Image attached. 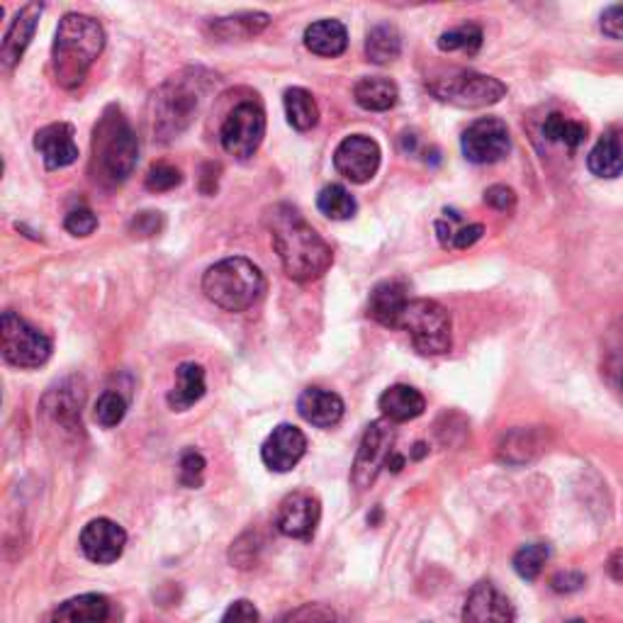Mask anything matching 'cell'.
Here are the masks:
<instances>
[{"label":"cell","instance_id":"f907efd6","mask_svg":"<svg viewBox=\"0 0 623 623\" xmlns=\"http://www.w3.org/2000/svg\"><path fill=\"white\" fill-rule=\"evenodd\" d=\"M567 623H585L583 619H573V621H567Z\"/></svg>","mask_w":623,"mask_h":623},{"label":"cell","instance_id":"4dcf8cb0","mask_svg":"<svg viewBox=\"0 0 623 623\" xmlns=\"http://www.w3.org/2000/svg\"><path fill=\"white\" fill-rule=\"evenodd\" d=\"M402 54V37L398 27L378 25L372 27L366 39V57L372 64H390Z\"/></svg>","mask_w":623,"mask_h":623},{"label":"cell","instance_id":"30bf717a","mask_svg":"<svg viewBox=\"0 0 623 623\" xmlns=\"http://www.w3.org/2000/svg\"><path fill=\"white\" fill-rule=\"evenodd\" d=\"M394 429L390 427L388 419H378L372 422L370 427L366 429L358 445V453H356V463H353V473H351V480L353 485L358 487V490H366L372 482H376V477L380 475L382 467H388L392 455H394Z\"/></svg>","mask_w":623,"mask_h":623},{"label":"cell","instance_id":"f6af8a7d","mask_svg":"<svg viewBox=\"0 0 623 623\" xmlns=\"http://www.w3.org/2000/svg\"><path fill=\"white\" fill-rule=\"evenodd\" d=\"M601 33L609 39H623V5H611L601 13Z\"/></svg>","mask_w":623,"mask_h":623},{"label":"cell","instance_id":"83f0119b","mask_svg":"<svg viewBox=\"0 0 623 623\" xmlns=\"http://www.w3.org/2000/svg\"><path fill=\"white\" fill-rule=\"evenodd\" d=\"M271 23V17L266 13H239L230 17H220L210 25V33L222 39V41H234V39H252L256 35H261L264 29Z\"/></svg>","mask_w":623,"mask_h":623},{"label":"cell","instance_id":"5b68a950","mask_svg":"<svg viewBox=\"0 0 623 623\" xmlns=\"http://www.w3.org/2000/svg\"><path fill=\"white\" fill-rule=\"evenodd\" d=\"M200 108V88L197 78H169L154 93V134L159 142H173L191 127Z\"/></svg>","mask_w":623,"mask_h":623},{"label":"cell","instance_id":"7bdbcfd3","mask_svg":"<svg viewBox=\"0 0 623 623\" xmlns=\"http://www.w3.org/2000/svg\"><path fill=\"white\" fill-rule=\"evenodd\" d=\"M220 623H261V614L248 599H239L234 604L224 611V616Z\"/></svg>","mask_w":623,"mask_h":623},{"label":"cell","instance_id":"6da1fadb","mask_svg":"<svg viewBox=\"0 0 623 623\" xmlns=\"http://www.w3.org/2000/svg\"><path fill=\"white\" fill-rule=\"evenodd\" d=\"M276 254L288 278L309 283L325 276L334 264V252L293 205H276L266 215Z\"/></svg>","mask_w":623,"mask_h":623},{"label":"cell","instance_id":"7a4b0ae2","mask_svg":"<svg viewBox=\"0 0 623 623\" xmlns=\"http://www.w3.org/2000/svg\"><path fill=\"white\" fill-rule=\"evenodd\" d=\"M102 47H106V33L98 20L81 13L61 17L54 47H51V69L59 86L66 90L78 88L90 66L96 64Z\"/></svg>","mask_w":623,"mask_h":623},{"label":"cell","instance_id":"681fc988","mask_svg":"<svg viewBox=\"0 0 623 623\" xmlns=\"http://www.w3.org/2000/svg\"><path fill=\"white\" fill-rule=\"evenodd\" d=\"M424 453H427V443H417V445H414V455H412V459L419 461V459H424Z\"/></svg>","mask_w":623,"mask_h":623},{"label":"cell","instance_id":"f1b7e54d","mask_svg":"<svg viewBox=\"0 0 623 623\" xmlns=\"http://www.w3.org/2000/svg\"><path fill=\"white\" fill-rule=\"evenodd\" d=\"M285 115L288 122L293 124L297 132H309L312 127H317L319 122V108L317 100L312 98V93L305 88H288L283 96Z\"/></svg>","mask_w":623,"mask_h":623},{"label":"cell","instance_id":"2e32d148","mask_svg":"<svg viewBox=\"0 0 623 623\" xmlns=\"http://www.w3.org/2000/svg\"><path fill=\"white\" fill-rule=\"evenodd\" d=\"M307 439L293 424H280L261 445V459L273 473H290L305 459Z\"/></svg>","mask_w":623,"mask_h":623},{"label":"cell","instance_id":"9c48e42d","mask_svg":"<svg viewBox=\"0 0 623 623\" xmlns=\"http://www.w3.org/2000/svg\"><path fill=\"white\" fill-rule=\"evenodd\" d=\"M266 137V112L261 102L246 100L224 118L220 130V142L224 151L234 159H252Z\"/></svg>","mask_w":623,"mask_h":623},{"label":"cell","instance_id":"ee69618b","mask_svg":"<svg viewBox=\"0 0 623 623\" xmlns=\"http://www.w3.org/2000/svg\"><path fill=\"white\" fill-rule=\"evenodd\" d=\"M485 203L497 212H509L516 205V193L509 185H492V188L485 191Z\"/></svg>","mask_w":623,"mask_h":623},{"label":"cell","instance_id":"5bb4252c","mask_svg":"<svg viewBox=\"0 0 623 623\" xmlns=\"http://www.w3.org/2000/svg\"><path fill=\"white\" fill-rule=\"evenodd\" d=\"M81 550L90 563L110 565L124 553L127 546V534L124 528L112 522V518H93V522L81 532Z\"/></svg>","mask_w":623,"mask_h":623},{"label":"cell","instance_id":"603a6c76","mask_svg":"<svg viewBox=\"0 0 623 623\" xmlns=\"http://www.w3.org/2000/svg\"><path fill=\"white\" fill-rule=\"evenodd\" d=\"M305 47L317 57H341L349 47V29L339 20H319L305 29Z\"/></svg>","mask_w":623,"mask_h":623},{"label":"cell","instance_id":"8992f818","mask_svg":"<svg viewBox=\"0 0 623 623\" xmlns=\"http://www.w3.org/2000/svg\"><path fill=\"white\" fill-rule=\"evenodd\" d=\"M400 329L407 331L422 356H443L451 351V315L436 300H410L402 312Z\"/></svg>","mask_w":623,"mask_h":623},{"label":"cell","instance_id":"74e56055","mask_svg":"<svg viewBox=\"0 0 623 623\" xmlns=\"http://www.w3.org/2000/svg\"><path fill=\"white\" fill-rule=\"evenodd\" d=\"M181 181H183V175L179 169H175V166L156 163L147 173V191H151V193L173 191L175 185H181Z\"/></svg>","mask_w":623,"mask_h":623},{"label":"cell","instance_id":"277c9868","mask_svg":"<svg viewBox=\"0 0 623 623\" xmlns=\"http://www.w3.org/2000/svg\"><path fill=\"white\" fill-rule=\"evenodd\" d=\"M203 293L224 312H244L266 293V278L248 258L232 256L207 268Z\"/></svg>","mask_w":623,"mask_h":623},{"label":"cell","instance_id":"9a60e30c","mask_svg":"<svg viewBox=\"0 0 623 623\" xmlns=\"http://www.w3.org/2000/svg\"><path fill=\"white\" fill-rule=\"evenodd\" d=\"M512 601L490 579L477 583L463 607V623H514Z\"/></svg>","mask_w":623,"mask_h":623},{"label":"cell","instance_id":"d6986e66","mask_svg":"<svg viewBox=\"0 0 623 623\" xmlns=\"http://www.w3.org/2000/svg\"><path fill=\"white\" fill-rule=\"evenodd\" d=\"M344 400H341L337 392L321 388H307L297 400L300 417L319 429L337 427L341 417H344Z\"/></svg>","mask_w":623,"mask_h":623},{"label":"cell","instance_id":"e0dca14e","mask_svg":"<svg viewBox=\"0 0 623 623\" xmlns=\"http://www.w3.org/2000/svg\"><path fill=\"white\" fill-rule=\"evenodd\" d=\"M35 149L49 171L66 169L78 159V144L74 139V127L69 122H54L37 130Z\"/></svg>","mask_w":623,"mask_h":623},{"label":"cell","instance_id":"f35d334b","mask_svg":"<svg viewBox=\"0 0 623 623\" xmlns=\"http://www.w3.org/2000/svg\"><path fill=\"white\" fill-rule=\"evenodd\" d=\"M205 475V459L195 449L183 451L179 461V480L183 487H200Z\"/></svg>","mask_w":623,"mask_h":623},{"label":"cell","instance_id":"ac0fdd59","mask_svg":"<svg viewBox=\"0 0 623 623\" xmlns=\"http://www.w3.org/2000/svg\"><path fill=\"white\" fill-rule=\"evenodd\" d=\"M41 10H45L41 3H27L25 8L17 10L13 25H10L5 33L3 47H0V66H3V71H13L20 64L25 49L29 47V41H33L35 37Z\"/></svg>","mask_w":623,"mask_h":623},{"label":"cell","instance_id":"ba28073f","mask_svg":"<svg viewBox=\"0 0 623 623\" xmlns=\"http://www.w3.org/2000/svg\"><path fill=\"white\" fill-rule=\"evenodd\" d=\"M0 351L10 366L35 370L49 361L51 339L8 309L0 317Z\"/></svg>","mask_w":623,"mask_h":623},{"label":"cell","instance_id":"1f68e13d","mask_svg":"<svg viewBox=\"0 0 623 623\" xmlns=\"http://www.w3.org/2000/svg\"><path fill=\"white\" fill-rule=\"evenodd\" d=\"M317 210L325 217H329V220L341 222V220H351V217L356 215L358 203H356V197L344 188V185L331 183L319 191Z\"/></svg>","mask_w":623,"mask_h":623},{"label":"cell","instance_id":"d6a6232c","mask_svg":"<svg viewBox=\"0 0 623 623\" xmlns=\"http://www.w3.org/2000/svg\"><path fill=\"white\" fill-rule=\"evenodd\" d=\"M543 137L548 142L565 144L567 149H577L587 139V124L567 120L560 112H550L543 122Z\"/></svg>","mask_w":623,"mask_h":623},{"label":"cell","instance_id":"52a82bcc","mask_svg":"<svg viewBox=\"0 0 623 623\" xmlns=\"http://www.w3.org/2000/svg\"><path fill=\"white\" fill-rule=\"evenodd\" d=\"M429 93L459 108H487L506 96V86L492 76L475 71H451L429 81Z\"/></svg>","mask_w":623,"mask_h":623},{"label":"cell","instance_id":"d4e9b609","mask_svg":"<svg viewBox=\"0 0 623 623\" xmlns=\"http://www.w3.org/2000/svg\"><path fill=\"white\" fill-rule=\"evenodd\" d=\"M205 390V368L197 363H181L175 370V386L169 392V407L173 412L191 410L195 402L203 400Z\"/></svg>","mask_w":623,"mask_h":623},{"label":"cell","instance_id":"60d3db41","mask_svg":"<svg viewBox=\"0 0 623 623\" xmlns=\"http://www.w3.org/2000/svg\"><path fill=\"white\" fill-rule=\"evenodd\" d=\"M64 230L74 236H90L93 232L98 230V217L93 215L86 207H81V210H74L66 215L64 220Z\"/></svg>","mask_w":623,"mask_h":623},{"label":"cell","instance_id":"f546056e","mask_svg":"<svg viewBox=\"0 0 623 623\" xmlns=\"http://www.w3.org/2000/svg\"><path fill=\"white\" fill-rule=\"evenodd\" d=\"M543 449L541 433L534 429H514L500 443V461L512 465H524Z\"/></svg>","mask_w":623,"mask_h":623},{"label":"cell","instance_id":"bcb514c9","mask_svg":"<svg viewBox=\"0 0 623 623\" xmlns=\"http://www.w3.org/2000/svg\"><path fill=\"white\" fill-rule=\"evenodd\" d=\"M583 585H585V575L573 573V570H567V573H558L553 575V579H550V587L560 591V595H570V591L583 589Z\"/></svg>","mask_w":623,"mask_h":623},{"label":"cell","instance_id":"4316f807","mask_svg":"<svg viewBox=\"0 0 623 623\" xmlns=\"http://www.w3.org/2000/svg\"><path fill=\"white\" fill-rule=\"evenodd\" d=\"M353 98L358 106L368 112H386L394 108V102L400 98V90L394 86V81L386 76H368L361 78L353 88Z\"/></svg>","mask_w":623,"mask_h":623},{"label":"cell","instance_id":"7402d4cb","mask_svg":"<svg viewBox=\"0 0 623 623\" xmlns=\"http://www.w3.org/2000/svg\"><path fill=\"white\" fill-rule=\"evenodd\" d=\"M378 407L386 414L388 422L404 424L422 417L424 410H427V400H424V394L417 388L392 386L380 394Z\"/></svg>","mask_w":623,"mask_h":623},{"label":"cell","instance_id":"d590c367","mask_svg":"<svg viewBox=\"0 0 623 623\" xmlns=\"http://www.w3.org/2000/svg\"><path fill=\"white\" fill-rule=\"evenodd\" d=\"M548 558H550L548 543L522 546V548L516 550V555H514L516 575L522 577V579H526V583H534V579L541 575V570L548 563Z\"/></svg>","mask_w":623,"mask_h":623},{"label":"cell","instance_id":"ab89813d","mask_svg":"<svg viewBox=\"0 0 623 623\" xmlns=\"http://www.w3.org/2000/svg\"><path fill=\"white\" fill-rule=\"evenodd\" d=\"M280 623H344L331 607L325 604H305L288 614Z\"/></svg>","mask_w":623,"mask_h":623},{"label":"cell","instance_id":"b9f144b4","mask_svg":"<svg viewBox=\"0 0 623 623\" xmlns=\"http://www.w3.org/2000/svg\"><path fill=\"white\" fill-rule=\"evenodd\" d=\"M163 230V215L161 212H139L132 217L130 232L134 236H156Z\"/></svg>","mask_w":623,"mask_h":623},{"label":"cell","instance_id":"4fadbf2b","mask_svg":"<svg viewBox=\"0 0 623 623\" xmlns=\"http://www.w3.org/2000/svg\"><path fill=\"white\" fill-rule=\"evenodd\" d=\"M321 518V504L315 494L309 492H290L278 506L276 526L278 532L295 538V541H309L317 534Z\"/></svg>","mask_w":623,"mask_h":623},{"label":"cell","instance_id":"c3c4849f","mask_svg":"<svg viewBox=\"0 0 623 623\" xmlns=\"http://www.w3.org/2000/svg\"><path fill=\"white\" fill-rule=\"evenodd\" d=\"M607 570H609V575L616 579V583H623V548L616 550V553L609 558Z\"/></svg>","mask_w":623,"mask_h":623},{"label":"cell","instance_id":"3957f363","mask_svg":"<svg viewBox=\"0 0 623 623\" xmlns=\"http://www.w3.org/2000/svg\"><path fill=\"white\" fill-rule=\"evenodd\" d=\"M139 159L137 134L118 108H110L93 132V163L98 166L96 179L120 185L132 175Z\"/></svg>","mask_w":623,"mask_h":623},{"label":"cell","instance_id":"7c38bea8","mask_svg":"<svg viewBox=\"0 0 623 623\" xmlns=\"http://www.w3.org/2000/svg\"><path fill=\"white\" fill-rule=\"evenodd\" d=\"M380 156L382 154L376 139L366 137V134H351L337 147L334 166L346 181L363 185L376 179L380 169Z\"/></svg>","mask_w":623,"mask_h":623},{"label":"cell","instance_id":"cb8c5ba5","mask_svg":"<svg viewBox=\"0 0 623 623\" xmlns=\"http://www.w3.org/2000/svg\"><path fill=\"white\" fill-rule=\"evenodd\" d=\"M110 616V601L102 595H81L66 599L51 614V623H106Z\"/></svg>","mask_w":623,"mask_h":623},{"label":"cell","instance_id":"7dc6e473","mask_svg":"<svg viewBox=\"0 0 623 623\" xmlns=\"http://www.w3.org/2000/svg\"><path fill=\"white\" fill-rule=\"evenodd\" d=\"M485 234V227L482 224H463L459 227V232H455L451 246L453 248H471L475 242H480Z\"/></svg>","mask_w":623,"mask_h":623},{"label":"cell","instance_id":"836d02e7","mask_svg":"<svg viewBox=\"0 0 623 623\" xmlns=\"http://www.w3.org/2000/svg\"><path fill=\"white\" fill-rule=\"evenodd\" d=\"M601 372H604V380L609 382L611 392H614L623 404V327L611 331L604 361H601Z\"/></svg>","mask_w":623,"mask_h":623},{"label":"cell","instance_id":"8d00e7d4","mask_svg":"<svg viewBox=\"0 0 623 623\" xmlns=\"http://www.w3.org/2000/svg\"><path fill=\"white\" fill-rule=\"evenodd\" d=\"M124 414H127V400H124L120 392L108 390L98 398L93 417H96L102 429H112L124 419Z\"/></svg>","mask_w":623,"mask_h":623},{"label":"cell","instance_id":"e575fe53","mask_svg":"<svg viewBox=\"0 0 623 623\" xmlns=\"http://www.w3.org/2000/svg\"><path fill=\"white\" fill-rule=\"evenodd\" d=\"M482 47V27L475 23H465L449 29L439 37L441 51H465V54H477Z\"/></svg>","mask_w":623,"mask_h":623},{"label":"cell","instance_id":"44dd1931","mask_svg":"<svg viewBox=\"0 0 623 623\" xmlns=\"http://www.w3.org/2000/svg\"><path fill=\"white\" fill-rule=\"evenodd\" d=\"M589 171L599 179H619L623 173V127H611L587 156Z\"/></svg>","mask_w":623,"mask_h":623},{"label":"cell","instance_id":"8fae6325","mask_svg":"<svg viewBox=\"0 0 623 623\" xmlns=\"http://www.w3.org/2000/svg\"><path fill=\"white\" fill-rule=\"evenodd\" d=\"M463 156L471 163L487 166L502 161L512 149V137H509L506 122L500 118H480L463 132L461 139Z\"/></svg>","mask_w":623,"mask_h":623},{"label":"cell","instance_id":"ffe728a7","mask_svg":"<svg viewBox=\"0 0 623 623\" xmlns=\"http://www.w3.org/2000/svg\"><path fill=\"white\" fill-rule=\"evenodd\" d=\"M407 285L402 280H382L372 288L368 300V317L388 329H400L402 312L407 307Z\"/></svg>","mask_w":623,"mask_h":623},{"label":"cell","instance_id":"484cf974","mask_svg":"<svg viewBox=\"0 0 623 623\" xmlns=\"http://www.w3.org/2000/svg\"><path fill=\"white\" fill-rule=\"evenodd\" d=\"M81 404L83 388L74 386V380L61 382L57 390H51L45 398V410L51 414V419L69 429H81Z\"/></svg>","mask_w":623,"mask_h":623}]
</instances>
